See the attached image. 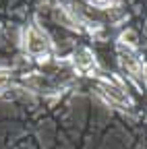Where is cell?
<instances>
[{
    "label": "cell",
    "mask_w": 147,
    "mask_h": 149,
    "mask_svg": "<svg viewBox=\"0 0 147 149\" xmlns=\"http://www.w3.org/2000/svg\"><path fill=\"white\" fill-rule=\"evenodd\" d=\"M23 50L33 56V58H44V56L50 54L52 50V44L48 40V35L35 25H29L23 33Z\"/></svg>",
    "instance_id": "cell-1"
},
{
    "label": "cell",
    "mask_w": 147,
    "mask_h": 149,
    "mask_svg": "<svg viewBox=\"0 0 147 149\" xmlns=\"http://www.w3.org/2000/svg\"><path fill=\"white\" fill-rule=\"evenodd\" d=\"M98 89H100V93L112 104V106H120V108H124V106H128V95H126V91H122L120 87H116L114 83H108V81H102L100 85H98Z\"/></svg>",
    "instance_id": "cell-2"
},
{
    "label": "cell",
    "mask_w": 147,
    "mask_h": 149,
    "mask_svg": "<svg viewBox=\"0 0 147 149\" xmlns=\"http://www.w3.org/2000/svg\"><path fill=\"white\" fill-rule=\"evenodd\" d=\"M75 66L77 70L81 72H91V70H95V58H93V54H91V50L87 48H79L75 52Z\"/></svg>",
    "instance_id": "cell-3"
},
{
    "label": "cell",
    "mask_w": 147,
    "mask_h": 149,
    "mask_svg": "<svg viewBox=\"0 0 147 149\" xmlns=\"http://www.w3.org/2000/svg\"><path fill=\"white\" fill-rule=\"evenodd\" d=\"M120 62H122V66L128 70V72H131L133 74V77H141V60L139 58H135V56L131 54V52H120Z\"/></svg>",
    "instance_id": "cell-4"
},
{
    "label": "cell",
    "mask_w": 147,
    "mask_h": 149,
    "mask_svg": "<svg viewBox=\"0 0 147 149\" xmlns=\"http://www.w3.org/2000/svg\"><path fill=\"white\" fill-rule=\"evenodd\" d=\"M10 81V70L8 68H0V89H4Z\"/></svg>",
    "instance_id": "cell-5"
},
{
    "label": "cell",
    "mask_w": 147,
    "mask_h": 149,
    "mask_svg": "<svg viewBox=\"0 0 147 149\" xmlns=\"http://www.w3.org/2000/svg\"><path fill=\"white\" fill-rule=\"evenodd\" d=\"M122 42H124V44H128V46H135V44H137V35H135L133 31H128V33H124V35H122Z\"/></svg>",
    "instance_id": "cell-6"
},
{
    "label": "cell",
    "mask_w": 147,
    "mask_h": 149,
    "mask_svg": "<svg viewBox=\"0 0 147 149\" xmlns=\"http://www.w3.org/2000/svg\"><path fill=\"white\" fill-rule=\"evenodd\" d=\"M91 4H95V6H108L110 4V0H89Z\"/></svg>",
    "instance_id": "cell-7"
}]
</instances>
